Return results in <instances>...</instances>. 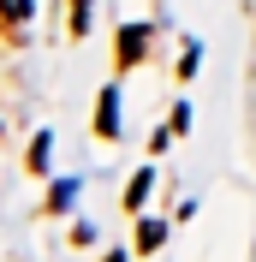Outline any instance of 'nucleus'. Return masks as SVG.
<instances>
[{"label": "nucleus", "mask_w": 256, "mask_h": 262, "mask_svg": "<svg viewBox=\"0 0 256 262\" xmlns=\"http://www.w3.org/2000/svg\"><path fill=\"white\" fill-rule=\"evenodd\" d=\"M149 48V30H137V24H125V36H119V66H131L137 54Z\"/></svg>", "instance_id": "nucleus-1"}, {"label": "nucleus", "mask_w": 256, "mask_h": 262, "mask_svg": "<svg viewBox=\"0 0 256 262\" xmlns=\"http://www.w3.org/2000/svg\"><path fill=\"white\" fill-rule=\"evenodd\" d=\"M96 125H101V137H119V96H113V90L101 96V119Z\"/></svg>", "instance_id": "nucleus-2"}, {"label": "nucleus", "mask_w": 256, "mask_h": 262, "mask_svg": "<svg viewBox=\"0 0 256 262\" xmlns=\"http://www.w3.org/2000/svg\"><path fill=\"white\" fill-rule=\"evenodd\" d=\"M143 196H149V173H137V179L125 185V209H143Z\"/></svg>", "instance_id": "nucleus-3"}, {"label": "nucleus", "mask_w": 256, "mask_h": 262, "mask_svg": "<svg viewBox=\"0 0 256 262\" xmlns=\"http://www.w3.org/2000/svg\"><path fill=\"white\" fill-rule=\"evenodd\" d=\"M137 245H143V250H155V245H161V227H155V221H149V227H137Z\"/></svg>", "instance_id": "nucleus-4"}, {"label": "nucleus", "mask_w": 256, "mask_h": 262, "mask_svg": "<svg viewBox=\"0 0 256 262\" xmlns=\"http://www.w3.org/2000/svg\"><path fill=\"white\" fill-rule=\"evenodd\" d=\"M83 24H90V0H78V6H72V30H83Z\"/></svg>", "instance_id": "nucleus-5"}]
</instances>
